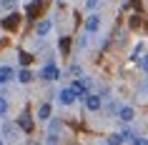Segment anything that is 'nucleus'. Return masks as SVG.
Segmentation results:
<instances>
[{"mask_svg":"<svg viewBox=\"0 0 148 145\" xmlns=\"http://www.w3.org/2000/svg\"><path fill=\"white\" fill-rule=\"evenodd\" d=\"M50 28H53V23H50L48 18H43V20L35 25V35H40V38H43V35H48V33H50Z\"/></svg>","mask_w":148,"mask_h":145,"instance_id":"6","label":"nucleus"},{"mask_svg":"<svg viewBox=\"0 0 148 145\" xmlns=\"http://www.w3.org/2000/svg\"><path fill=\"white\" fill-rule=\"evenodd\" d=\"M5 113H8V100H5L3 95H0V118H3Z\"/></svg>","mask_w":148,"mask_h":145,"instance_id":"15","label":"nucleus"},{"mask_svg":"<svg viewBox=\"0 0 148 145\" xmlns=\"http://www.w3.org/2000/svg\"><path fill=\"white\" fill-rule=\"evenodd\" d=\"M106 145H108V143H106Z\"/></svg>","mask_w":148,"mask_h":145,"instance_id":"23","label":"nucleus"},{"mask_svg":"<svg viewBox=\"0 0 148 145\" xmlns=\"http://www.w3.org/2000/svg\"><path fill=\"white\" fill-rule=\"evenodd\" d=\"M0 3H3V8H8V10L15 8V0H0Z\"/></svg>","mask_w":148,"mask_h":145,"instance_id":"18","label":"nucleus"},{"mask_svg":"<svg viewBox=\"0 0 148 145\" xmlns=\"http://www.w3.org/2000/svg\"><path fill=\"white\" fill-rule=\"evenodd\" d=\"M18 80H20V83H28V80H33V73L28 68H23L20 73H18Z\"/></svg>","mask_w":148,"mask_h":145,"instance_id":"12","label":"nucleus"},{"mask_svg":"<svg viewBox=\"0 0 148 145\" xmlns=\"http://www.w3.org/2000/svg\"><path fill=\"white\" fill-rule=\"evenodd\" d=\"M20 63H23V65H30V63H33V55L30 53H20Z\"/></svg>","mask_w":148,"mask_h":145,"instance_id":"16","label":"nucleus"},{"mask_svg":"<svg viewBox=\"0 0 148 145\" xmlns=\"http://www.w3.org/2000/svg\"><path fill=\"white\" fill-rule=\"evenodd\" d=\"M70 88H73V93H75V98H88V95H90V93H88V83L80 80V78H75Z\"/></svg>","mask_w":148,"mask_h":145,"instance_id":"1","label":"nucleus"},{"mask_svg":"<svg viewBox=\"0 0 148 145\" xmlns=\"http://www.w3.org/2000/svg\"><path fill=\"white\" fill-rule=\"evenodd\" d=\"M40 78L43 80H58L60 78V68L58 65H45V68L40 70Z\"/></svg>","mask_w":148,"mask_h":145,"instance_id":"3","label":"nucleus"},{"mask_svg":"<svg viewBox=\"0 0 148 145\" xmlns=\"http://www.w3.org/2000/svg\"><path fill=\"white\" fill-rule=\"evenodd\" d=\"M140 65H143V70L148 73V58H140Z\"/></svg>","mask_w":148,"mask_h":145,"instance_id":"20","label":"nucleus"},{"mask_svg":"<svg viewBox=\"0 0 148 145\" xmlns=\"http://www.w3.org/2000/svg\"><path fill=\"white\" fill-rule=\"evenodd\" d=\"M58 100H60V105H73L78 98H75L73 88H63V90H58Z\"/></svg>","mask_w":148,"mask_h":145,"instance_id":"2","label":"nucleus"},{"mask_svg":"<svg viewBox=\"0 0 148 145\" xmlns=\"http://www.w3.org/2000/svg\"><path fill=\"white\" fill-rule=\"evenodd\" d=\"M118 118H121V120H125V123H131L133 118H136V110H133V108H121V110H118Z\"/></svg>","mask_w":148,"mask_h":145,"instance_id":"9","label":"nucleus"},{"mask_svg":"<svg viewBox=\"0 0 148 145\" xmlns=\"http://www.w3.org/2000/svg\"><path fill=\"white\" fill-rule=\"evenodd\" d=\"M131 143H133V145H148V140H146V138H140V135H136Z\"/></svg>","mask_w":148,"mask_h":145,"instance_id":"17","label":"nucleus"},{"mask_svg":"<svg viewBox=\"0 0 148 145\" xmlns=\"http://www.w3.org/2000/svg\"><path fill=\"white\" fill-rule=\"evenodd\" d=\"M50 145H53V143H50Z\"/></svg>","mask_w":148,"mask_h":145,"instance_id":"22","label":"nucleus"},{"mask_svg":"<svg viewBox=\"0 0 148 145\" xmlns=\"http://www.w3.org/2000/svg\"><path fill=\"white\" fill-rule=\"evenodd\" d=\"M18 125L25 130V133H33V120H30V113H20V120H18Z\"/></svg>","mask_w":148,"mask_h":145,"instance_id":"7","label":"nucleus"},{"mask_svg":"<svg viewBox=\"0 0 148 145\" xmlns=\"http://www.w3.org/2000/svg\"><path fill=\"white\" fill-rule=\"evenodd\" d=\"M58 48H60V53H63V55H68V53H70V40H68V38H60Z\"/></svg>","mask_w":148,"mask_h":145,"instance_id":"13","label":"nucleus"},{"mask_svg":"<svg viewBox=\"0 0 148 145\" xmlns=\"http://www.w3.org/2000/svg\"><path fill=\"white\" fill-rule=\"evenodd\" d=\"M13 75H15V73H13L10 65H0V85L8 83V80H13Z\"/></svg>","mask_w":148,"mask_h":145,"instance_id":"8","label":"nucleus"},{"mask_svg":"<svg viewBox=\"0 0 148 145\" xmlns=\"http://www.w3.org/2000/svg\"><path fill=\"white\" fill-rule=\"evenodd\" d=\"M95 5H98V0H86V8L88 10H95Z\"/></svg>","mask_w":148,"mask_h":145,"instance_id":"19","label":"nucleus"},{"mask_svg":"<svg viewBox=\"0 0 148 145\" xmlns=\"http://www.w3.org/2000/svg\"><path fill=\"white\" fill-rule=\"evenodd\" d=\"M101 105H103V100H101V95H98V93H90V95L86 98V108L90 110V113L101 110Z\"/></svg>","mask_w":148,"mask_h":145,"instance_id":"4","label":"nucleus"},{"mask_svg":"<svg viewBox=\"0 0 148 145\" xmlns=\"http://www.w3.org/2000/svg\"><path fill=\"white\" fill-rule=\"evenodd\" d=\"M98 28H101V18H98V13H90L86 18V33H95Z\"/></svg>","mask_w":148,"mask_h":145,"instance_id":"5","label":"nucleus"},{"mask_svg":"<svg viewBox=\"0 0 148 145\" xmlns=\"http://www.w3.org/2000/svg\"><path fill=\"white\" fill-rule=\"evenodd\" d=\"M118 140H121V143H125V140H133L131 130H121V133H118Z\"/></svg>","mask_w":148,"mask_h":145,"instance_id":"14","label":"nucleus"},{"mask_svg":"<svg viewBox=\"0 0 148 145\" xmlns=\"http://www.w3.org/2000/svg\"><path fill=\"white\" fill-rule=\"evenodd\" d=\"M38 118H40V120H48V118H50V103H40Z\"/></svg>","mask_w":148,"mask_h":145,"instance_id":"11","label":"nucleus"},{"mask_svg":"<svg viewBox=\"0 0 148 145\" xmlns=\"http://www.w3.org/2000/svg\"><path fill=\"white\" fill-rule=\"evenodd\" d=\"M0 145H5V143H3V140H0Z\"/></svg>","mask_w":148,"mask_h":145,"instance_id":"21","label":"nucleus"},{"mask_svg":"<svg viewBox=\"0 0 148 145\" xmlns=\"http://www.w3.org/2000/svg\"><path fill=\"white\" fill-rule=\"evenodd\" d=\"M18 18H20L18 13H10V15L5 18V20H3V28H5V30H13V28L18 25Z\"/></svg>","mask_w":148,"mask_h":145,"instance_id":"10","label":"nucleus"}]
</instances>
